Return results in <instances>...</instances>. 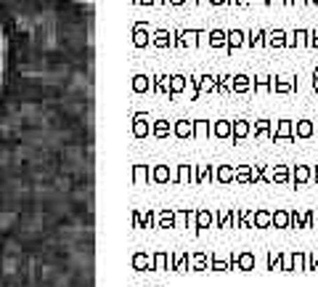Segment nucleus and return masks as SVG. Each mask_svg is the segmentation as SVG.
Segmentation results:
<instances>
[{"instance_id": "nucleus-1", "label": "nucleus", "mask_w": 318, "mask_h": 287, "mask_svg": "<svg viewBox=\"0 0 318 287\" xmlns=\"http://www.w3.org/2000/svg\"><path fill=\"white\" fill-rule=\"evenodd\" d=\"M270 141H297L294 138V120H279L270 128Z\"/></svg>"}, {"instance_id": "nucleus-2", "label": "nucleus", "mask_w": 318, "mask_h": 287, "mask_svg": "<svg viewBox=\"0 0 318 287\" xmlns=\"http://www.w3.org/2000/svg\"><path fill=\"white\" fill-rule=\"evenodd\" d=\"M231 136H233V144L249 138L252 136V122L249 120H233L231 122Z\"/></svg>"}, {"instance_id": "nucleus-3", "label": "nucleus", "mask_w": 318, "mask_h": 287, "mask_svg": "<svg viewBox=\"0 0 318 287\" xmlns=\"http://www.w3.org/2000/svg\"><path fill=\"white\" fill-rule=\"evenodd\" d=\"M231 91L239 93V96L249 93V91H252V77H249V75H233V77H231Z\"/></svg>"}, {"instance_id": "nucleus-4", "label": "nucleus", "mask_w": 318, "mask_h": 287, "mask_svg": "<svg viewBox=\"0 0 318 287\" xmlns=\"http://www.w3.org/2000/svg\"><path fill=\"white\" fill-rule=\"evenodd\" d=\"M310 165H294L292 168V175H289V178H292V184L294 186H305L308 181H310Z\"/></svg>"}, {"instance_id": "nucleus-5", "label": "nucleus", "mask_w": 318, "mask_h": 287, "mask_svg": "<svg viewBox=\"0 0 318 287\" xmlns=\"http://www.w3.org/2000/svg\"><path fill=\"white\" fill-rule=\"evenodd\" d=\"M231 266H233V268H239V271H252V268H254V255H252L249 250L239 253L236 258L231 261Z\"/></svg>"}, {"instance_id": "nucleus-6", "label": "nucleus", "mask_w": 318, "mask_h": 287, "mask_svg": "<svg viewBox=\"0 0 318 287\" xmlns=\"http://www.w3.org/2000/svg\"><path fill=\"white\" fill-rule=\"evenodd\" d=\"M315 133V122L313 120H297L294 122V138H310Z\"/></svg>"}, {"instance_id": "nucleus-7", "label": "nucleus", "mask_w": 318, "mask_h": 287, "mask_svg": "<svg viewBox=\"0 0 318 287\" xmlns=\"http://www.w3.org/2000/svg\"><path fill=\"white\" fill-rule=\"evenodd\" d=\"M270 226H276V229H289V210H284V207H279V210H270Z\"/></svg>"}, {"instance_id": "nucleus-8", "label": "nucleus", "mask_w": 318, "mask_h": 287, "mask_svg": "<svg viewBox=\"0 0 318 287\" xmlns=\"http://www.w3.org/2000/svg\"><path fill=\"white\" fill-rule=\"evenodd\" d=\"M233 181H236V184H254V170H252V165H239L236 173H233Z\"/></svg>"}, {"instance_id": "nucleus-9", "label": "nucleus", "mask_w": 318, "mask_h": 287, "mask_svg": "<svg viewBox=\"0 0 318 287\" xmlns=\"http://www.w3.org/2000/svg\"><path fill=\"white\" fill-rule=\"evenodd\" d=\"M294 91V83L292 80H284V77H273L270 80V93H292Z\"/></svg>"}, {"instance_id": "nucleus-10", "label": "nucleus", "mask_w": 318, "mask_h": 287, "mask_svg": "<svg viewBox=\"0 0 318 287\" xmlns=\"http://www.w3.org/2000/svg\"><path fill=\"white\" fill-rule=\"evenodd\" d=\"M252 223H254V229H270V210H265V207L254 210L252 213Z\"/></svg>"}, {"instance_id": "nucleus-11", "label": "nucleus", "mask_w": 318, "mask_h": 287, "mask_svg": "<svg viewBox=\"0 0 318 287\" xmlns=\"http://www.w3.org/2000/svg\"><path fill=\"white\" fill-rule=\"evenodd\" d=\"M244 38H247V32H242V29H231V32H226V43H228L231 51L242 48V45H244Z\"/></svg>"}, {"instance_id": "nucleus-12", "label": "nucleus", "mask_w": 318, "mask_h": 287, "mask_svg": "<svg viewBox=\"0 0 318 287\" xmlns=\"http://www.w3.org/2000/svg\"><path fill=\"white\" fill-rule=\"evenodd\" d=\"M265 45H270V48H286V32L284 29H276V32H270V35H265Z\"/></svg>"}, {"instance_id": "nucleus-13", "label": "nucleus", "mask_w": 318, "mask_h": 287, "mask_svg": "<svg viewBox=\"0 0 318 287\" xmlns=\"http://www.w3.org/2000/svg\"><path fill=\"white\" fill-rule=\"evenodd\" d=\"M6 59H8V48H6L3 27H0V85H3V77H6Z\"/></svg>"}, {"instance_id": "nucleus-14", "label": "nucleus", "mask_w": 318, "mask_h": 287, "mask_svg": "<svg viewBox=\"0 0 318 287\" xmlns=\"http://www.w3.org/2000/svg\"><path fill=\"white\" fill-rule=\"evenodd\" d=\"M308 29H297L292 38H286V48H297V45H308Z\"/></svg>"}, {"instance_id": "nucleus-15", "label": "nucleus", "mask_w": 318, "mask_h": 287, "mask_svg": "<svg viewBox=\"0 0 318 287\" xmlns=\"http://www.w3.org/2000/svg\"><path fill=\"white\" fill-rule=\"evenodd\" d=\"M284 253L281 250H268V271H281Z\"/></svg>"}, {"instance_id": "nucleus-16", "label": "nucleus", "mask_w": 318, "mask_h": 287, "mask_svg": "<svg viewBox=\"0 0 318 287\" xmlns=\"http://www.w3.org/2000/svg\"><path fill=\"white\" fill-rule=\"evenodd\" d=\"M265 35H268L265 29H252L249 35L244 38V45H252V48L254 45H265Z\"/></svg>"}, {"instance_id": "nucleus-17", "label": "nucleus", "mask_w": 318, "mask_h": 287, "mask_svg": "<svg viewBox=\"0 0 318 287\" xmlns=\"http://www.w3.org/2000/svg\"><path fill=\"white\" fill-rule=\"evenodd\" d=\"M270 128H273V122H270V120H257V122L252 125V136H254V138L270 136Z\"/></svg>"}, {"instance_id": "nucleus-18", "label": "nucleus", "mask_w": 318, "mask_h": 287, "mask_svg": "<svg viewBox=\"0 0 318 287\" xmlns=\"http://www.w3.org/2000/svg\"><path fill=\"white\" fill-rule=\"evenodd\" d=\"M212 133L217 138H231V120H217L212 125Z\"/></svg>"}, {"instance_id": "nucleus-19", "label": "nucleus", "mask_w": 318, "mask_h": 287, "mask_svg": "<svg viewBox=\"0 0 318 287\" xmlns=\"http://www.w3.org/2000/svg\"><path fill=\"white\" fill-rule=\"evenodd\" d=\"M233 173H236L233 165H220V168H217V181H220V184H231V181H233Z\"/></svg>"}, {"instance_id": "nucleus-20", "label": "nucleus", "mask_w": 318, "mask_h": 287, "mask_svg": "<svg viewBox=\"0 0 318 287\" xmlns=\"http://www.w3.org/2000/svg\"><path fill=\"white\" fill-rule=\"evenodd\" d=\"M289 263H292V271H305V253L294 250V253L289 255Z\"/></svg>"}, {"instance_id": "nucleus-21", "label": "nucleus", "mask_w": 318, "mask_h": 287, "mask_svg": "<svg viewBox=\"0 0 318 287\" xmlns=\"http://www.w3.org/2000/svg\"><path fill=\"white\" fill-rule=\"evenodd\" d=\"M270 80L273 77H265V75L254 77V93H270Z\"/></svg>"}, {"instance_id": "nucleus-22", "label": "nucleus", "mask_w": 318, "mask_h": 287, "mask_svg": "<svg viewBox=\"0 0 318 287\" xmlns=\"http://www.w3.org/2000/svg\"><path fill=\"white\" fill-rule=\"evenodd\" d=\"M231 223H236V210L228 207V210L220 213V229H231Z\"/></svg>"}, {"instance_id": "nucleus-23", "label": "nucleus", "mask_w": 318, "mask_h": 287, "mask_svg": "<svg viewBox=\"0 0 318 287\" xmlns=\"http://www.w3.org/2000/svg\"><path fill=\"white\" fill-rule=\"evenodd\" d=\"M194 133H196V136H212V122L199 120V122L194 125Z\"/></svg>"}, {"instance_id": "nucleus-24", "label": "nucleus", "mask_w": 318, "mask_h": 287, "mask_svg": "<svg viewBox=\"0 0 318 287\" xmlns=\"http://www.w3.org/2000/svg\"><path fill=\"white\" fill-rule=\"evenodd\" d=\"M223 43H226V32H223V29H212V35H210V45H212V48H220Z\"/></svg>"}, {"instance_id": "nucleus-25", "label": "nucleus", "mask_w": 318, "mask_h": 287, "mask_svg": "<svg viewBox=\"0 0 318 287\" xmlns=\"http://www.w3.org/2000/svg\"><path fill=\"white\" fill-rule=\"evenodd\" d=\"M305 271H318V250L305 255Z\"/></svg>"}, {"instance_id": "nucleus-26", "label": "nucleus", "mask_w": 318, "mask_h": 287, "mask_svg": "<svg viewBox=\"0 0 318 287\" xmlns=\"http://www.w3.org/2000/svg\"><path fill=\"white\" fill-rule=\"evenodd\" d=\"M191 133H194V122H188V120H181L178 122V136H191Z\"/></svg>"}, {"instance_id": "nucleus-27", "label": "nucleus", "mask_w": 318, "mask_h": 287, "mask_svg": "<svg viewBox=\"0 0 318 287\" xmlns=\"http://www.w3.org/2000/svg\"><path fill=\"white\" fill-rule=\"evenodd\" d=\"M196 223H199L202 229H207V226L212 223V213H210V210H202V213L196 216Z\"/></svg>"}, {"instance_id": "nucleus-28", "label": "nucleus", "mask_w": 318, "mask_h": 287, "mask_svg": "<svg viewBox=\"0 0 318 287\" xmlns=\"http://www.w3.org/2000/svg\"><path fill=\"white\" fill-rule=\"evenodd\" d=\"M212 268L215 271H231V261H223V258H212Z\"/></svg>"}, {"instance_id": "nucleus-29", "label": "nucleus", "mask_w": 318, "mask_h": 287, "mask_svg": "<svg viewBox=\"0 0 318 287\" xmlns=\"http://www.w3.org/2000/svg\"><path fill=\"white\" fill-rule=\"evenodd\" d=\"M194 266H196V271H204V266H207V255L204 253H196L194 255Z\"/></svg>"}, {"instance_id": "nucleus-30", "label": "nucleus", "mask_w": 318, "mask_h": 287, "mask_svg": "<svg viewBox=\"0 0 318 287\" xmlns=\"http://www.w3.org/2000/svg\"><path fill=\"white\" fill-rule=\"evenodd\" d=\"M199 85H202V91H215V80H212L210 75H207V77H202V83H199Z\"/></svg>"}, {"instance_id": "nucleus-31", "label": "nucleus", "mask_w": 318, "mask_h": 287, "mask_svg": "<svg viewBox=\"0 0 318 287\" xmlns=\"http://www.w3.org/2000/svg\"><path fill=\"white\" fill-rule=\"evenodd\" d=\"M315 226V216H313V210H305V229H313Z\"/></svg>"}, {"instance_id": "nucleus-32", "label": "nucleus", "mask_w": 318, "mask_h": 287, "mask_svg": "<svg viewBox=\"0 0 318 287\" xmlns=\"http://www.w3.org/2000/svg\"><path fill=\"white\" fill-rule=\"evenodd\" d=\"M183 77H172V91H183Z\"/></svg>"}, {"instance_id": "nucleus-33", "label": "nucleus", "mask_w": 318, "mask_h": 287, "mask_svg": "<svg viewBox=\"0 0 318 287\" xmlns=\"http://www.w3.org/2000/svg\"><path fill=\"white\" fill-rule=\"evenodd\" d=\"M207 175H210V165H204V168L199 170V181H207Z\"/></svg>"}, {"instance_id": "nucleus-34", "label": "nucleus", "mask_w": 318, "mask_h": 287, "mask_svg": "<svg viewBox=\"0 0 318 287\" xmlns=\"http://www.w3.org/2000/svg\"><path fill=\"white\" fill-rule=\"evenodd\" d=\"M188 178H191V170L183 168V170H181V181H188Z\"/></svg>"}, {"instance_id": "nucleus-35", "label": "nucleus", "mask_w": 318, "mask_h": 287, "mask_svg": "<svg viewBox=\"0 0 318 287\" xmlns=\"http://www.w3.org/2000/svg\"><path fill=\"white\" fill-rule=\"evenodd\" d=\"M186 266H188V258H186V255H183V258L178 261V268H181V271H186Z\"/></svg>"}, {"instance_id": "nucleus-36", "label": "nucleus", "mask_w": 318, "mask_h": 287, "mask_svg": "<svg viewBox=\"0 0 318 287\" xmlns=\"http://www.w3.org/2000/svg\"><path fill=\"white\" fill-rule=\"evenodd\" d=\"M310 170H313V173H310V181H315V184H318V165H315V168H310Z\"/></svg>"}, {"instance_id": "nucleus-37", "label": "nucleus", "mask_w": 318, "mask_h": 287, "mask_svg": "<svg viewBox=\"0 0 318 287\" xmlns=\"http://www.w3.org/2000/svg\"><path fill=\"white\" fill-rule=\"evenodd\" d=\"M313 91H315V93H318V69H315V72H313Z\"/></svg>"}, {"instance_id": "nucleus-38", "label": "nucleus", "mask_w": 318, "mask_h": 287, "mask_svg": "<svg viewBox=\"0 0 318 287\" xmlns=\"http://www.w3.org/2000/svg\"><path fill=\"white\" fill-rule=\"evenodd\" d=\"M220 3H226V0H212V6H220Z\"/></svg>"}, {"instance_id": "nucleus-39", "label": "nucleus", "mask_w": 318, "mask_h": 287, "mask_svg": "<svg viewBox=\"0 0 318 287\" xmlns=\"http://www.w3.org/2000/svg\"><path fill=\"white\" fill-rule=\"evenodd\" d=\"M310 3H313V6H318V0H310Z\"/></svg>"}, {"instance_id": "nucleus-40", "label": "nucleus", "mask_w": 318, "mask_h": 287, "mask_svg": "<svg viewBox=\"0 0 318 287\" xmlns=\"http://www.w3.org/2000/svg\"><path fill=\"white\" fill-rule=\"evenodd\" d=\"M175 3H181V0H175Z\"/></svg>"}]
</instances>
